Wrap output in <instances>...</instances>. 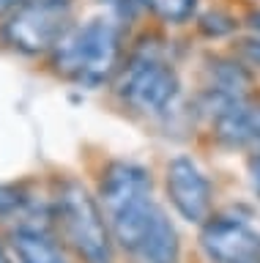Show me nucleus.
Wrapping results in <instances>:
<instances>
[{
	"label": "nucleus",
	"instance_id": "15",
	"mask_svg": "<svg viewBox=\"0 0 260 263\" xmlns=\"http://www.w3.org/2000/svg\"><path fill=\"white\" fill-rule=\"evenodd\" d=\"M244 28L249 30V36H257L260 39V6L252 8V11L244 16Z\"/></svg>",
	"mask_w": 260,
	"mask_h": 263
},
{
	"label": "nucleus",
	"instance_id": "12",
	"mask_svg": "<svg viewBox=\"0 0 260 263\" xmlns=\"http://www.w3.org/2000/svg\"><path fill=\"white\" fill-rule=\"evenodd\" d=\"M241 25L244 22H238L230 11H225V8H208V11H200L194 16V30L208 41L230 39L233 33H238Z\"/></svg>",
	"mask_w": 260,
	"mask_h": 263
},
{
	"label": "nucleus",
	"instance_id": "4",
	"mask_svg": "<svg viewBox=\"0 0 260 263\" xmlns=\"http://www.w3.org/2000/svg\"><path fill=\"white\" fill-rule=\"evenodd\" d=\"M52 195L55 233L77 263H121L112 236L93 184L74 173H55L47 178Z\"/></svg>",
	"mask_w": 260,
	"mask_h": 263
},
{
	"label": "nucleus",
	"instance_id": "2",
	"mask_svg": "<svg viewBox=\"0 0 260 263\" xmlns=\"http://www.w3.org/2000/svg\"><path fill=\"white\" fill-rule=\"evenodd\" d=\"M110 90L126 112L162 126L178 121L181 115L197 118L192 99L184 96L181 71L170 58L165 41H159L153 33L145 36V41H132Z\"/></svg>",
	"mask_w": 260,
	"mask_h": 263
},
{
	"label": "nucleus",
	"instance_id": "16",
	"mask_svg": "<svg viewBox=\"0 0 260 263\" xmlns=\"http://www.w3.org/2000/svg\"><path fill=\"white\" fill-rule=\"evenodd\" d=\"M0 263H17V258H14L9 241H6V236H0Z\"/></svg>",
	"mask_w": 260,
	"mask_h": 263
},
{
	"label": "nucleus",
	"instance_id": "11",
	"mask_svg": "<svg viewBox=\"0 0 260 263\" xmlns=\"http://www.w3.org/2000/svg\"><path fill=\"white\" fill-rule=\"evenodd\" d=\"M143 14L153 16L162 28H184L200 14V0H137Z\"/></svg>",
	"mask_w": 260,
	"mask_h": 263
},
{
	"label": "nucleus",
	"instance_id": "8",
	"mask_svg": "<svg viewBox=\"0 0 260 263\" xmlns=\"http://www.w3.org/2000/svg\"><path fill=\"white\" fill-rule=\"evenodd\" d=\"M52 228V195L50 181L42 178H11L0 181V236L17 230Z\"/></svg>",
	"mask_w": 260,
	"mask_h": 263
},
{
	"label": "nucleus",
	"instance_id": "17",
	"mask_svg": "<svg viewBox=\"0 0 260 263\" xmlns=\"http://www.w3.org/2000/svg\"><path fill=\"white\" fill-rule=\"evenodd\" d=\"M252 189H255V195L260 200V156L252 162Z\"/></svg>",
	"mask_w": 260,
	"mask_h": 263
},
{
	"label": "nucleus",
	"instance_id": "5",
	"mask_svg": "<svg viewBox=\"0 0 260 263\" xmlns=\"http://www.w3.org/2000/svg\"><path fill=\"white\" fill-rule=\"evenodd\" d=\"M79 0H25L0 20V44L22 58H44L77 20Z\"/></svg>",
	"mask_w": 260,
	"mask_h": 263
},
{
	"label": "nucleus",
	"instance_id": "10",
	"mask_svg": "<svg viewBox=\"0 0 260 263\" xmlns=\"http://www.w3.org/2000/svg\"><path fill=\"white\" fill-rule=\"evenodd\" d=\"M17 263H77L52 228L17 230L6 236Z\"/></svg>",
	"mask_w": 260,
	"mask_h": 263
},
{
	"label": "nucleus",
	"instance_id": "1",
	"mask_svg": "<svg viewBox=\"0 0 260 263\" xmlns=\"http://www.w3.org/2000/svg\"><path fill=\"white\" fill-rule=\"evenodd\" d=\"M93 192L107 214L121 263H184L181 228L159 197L148 164L112 156L102 162Z\"/></svg>",
	"mask_w": 260,
	"mask_h": 263
},
{
	"label": "nucleus",
	"instance_id": "6",
	"mask_svg": "<svg viewBox=\"0 0 260 263\" xmlns=\"http://www.w3.org/2000/svg\"><path fill=\"white\" fill-rule=\"evenodd\" d=\"M162 200L175 219L200 228L216 211V186L192 154H173L162 167Z\"/></svg>",
	"mask_w": 260,
	"mask_h": 263
},
{
	"label": "nucleus",
	"instance_id": "9",
	"mask_svg": "<svg viewBox=\"0 0 260 263\" xmlns=\"http://www.w3.org/2000/svg\"><path fill=\"white\" fill-rule=\"evenodd\" d=\"M211 137L225 151H241L260 143V102L244 99L225 107L216 118H211Z\"/></svg>",
	"mask_w": 260,
	"mask_h": 263
},
{
	"label": "nucleus",
	"instance_id": "18",
	"mask_svg": "<svg viewBox=\"0 0 260 263\" xmlns=\"http://www.w3.org/2000/svg\"><path fill=\"white\" fill-rule=\"evenodd\" d=\"M22 3H25V0H0V20H3V16H9L14 8H19Z\"/></svg>",
	"mask_w": 260,
	"mask_h": 263
},
{
	"label": "nucleus",
	"instance_id": "7",
	"mask_svg": "<svg viewBox=\"0 0 260 263\" xmlns=\"http://www.w3.org/2000/svg\"><path fill=\"white\" fill-rule=\"evenodd\" d=\"M197 250L206 263H255L260 260V230L247 214L222 209L197 228Z\"/></svg>",
	"mask_w": 260,
	"mask_h": 263
},
{
	"label": "nucleus",
	"instance_id": "3",
	"mask_svg": "<svg viewBox=\"0 0 260 263\" xmlns=\"http://www.w3.org/2000/svg\"><path fill=\"white\" fill-rule=\"evenodd\" d=\"M132 33L107 14L93 11L77 16L61 36L55 49L44 58L50 74L79 90L110 88L124 66Z\"/></svg>",
	"mask_w": 260,
	"mask_h": 263
},
{
	"label": "nucleus",
	"instance_id": "13",
	"mask_svg": "<svg viewBox=\"0 0 260 263\" xmlns=\"http://www.w3.org/2000/svg\"><path fill=\"white\" fill-rule=\"evenodd\" d=\"M93 8L102 14H107L110 20H115L118 25H124L129 33L137 28V22H140V16H143V8L137 0H93Z\"/></svg>",
	"mask_w": 260,
	"mask_h": 263
},
{
	"label": "nucleus",
	"instance_id": "14",
	"mask_svg": "<svg viewBox=\"0 0 260 263\" xmlns=\"http://www.w3.org/2000/svg\"><path fill=\"white\" fill-rule=\"evenodd\" d=\"M233 55L238 58L249 71H260V39L257 36L238 39L235 47H233Z\"/></svg>",
	"mask_w": 260,
	"mask_h": 263
}]
</instances>
